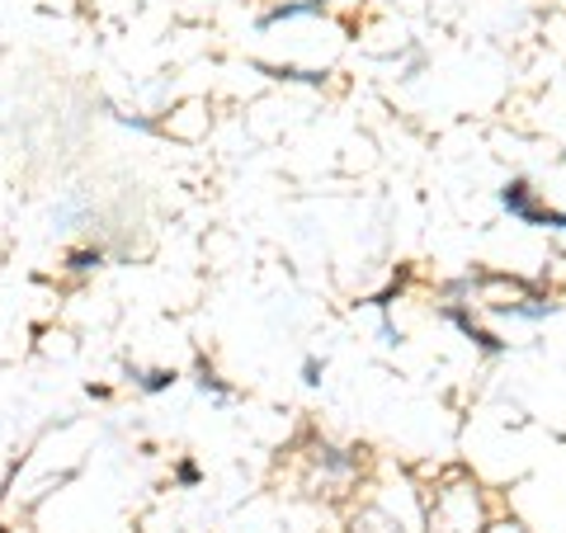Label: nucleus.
<instances>
[{
	"label": "nucleus",
	"instance_id": "nucleus-6",
	"mask_svg": "<svg viewBox=\"0 0 566 533\" xmlns=\"http://www.w3.org/2000/svg\"><path fill=\"white\" fill-rule=\"evenodd\" d=\"M180 482H185V487H193V482H199V468L185 463V468H180Z\"/></svg>",
	"mask_w": 566,
	"mask_h": 533
},
{
	"label": "nucleus",
	"instance_id": "nucleus-7",
	"mask_svg": "<svg viewBox=\"0 0 566 533\" xmlns=\"http://www.w3.org/2000/svg\"><path fill=\"white\" fill-rule=\"evenodd\" d=\"M491 533H524V529H520V524H495Z\"/></svg>",
	"mask_w": 566,
	"mask_h": 533
},
{
	"label": "nucleus",
	"instance_id": "nucleus-5",
	"mask_svg": "<svg viewBox=\"0 0 566 533\" xmlns=\"http://www.w3.org/2000/svg\"><path fill=\"white\" fill-rule=\"evenodd\" d=\"M91 264H99V251L91 255V251H76L71 255V270H91Z\"/></svg>",
	"mask_w": 566,
	"mask_h": 533
},
{
	"label": "nucleus",
	"instance_id": "nucleus-4",
	"mask_svg": "<svg viewBox=\"0 0 566 533\" xmlns=\"http://www.w3.org/2000/svg\"><path fill=\"white\" fill-rule=\"evenodd\" d=\"M137 383L147 387V393H166V387L175 383V373H166V368H156V373H137Z\"/></svg>",
	"mask_w": 566,
	"mask_h": 533
},
{
	"label": "nucleus",
	"instance_id": "nucleus-3",
	"mask_svg": "<svg viewBox=\"0 0 566 533\" xmlns=\"http://www.w3.org/2000/svg\"><path fill=\"white\" fill-rule=\"evenodd\" d=\"M349 533H401V524L387 520L382 510H359L354 514V524H349Z\"/></svg>",
	"mask_w": 566,
	"mask_h": 533
},
{
	"label": "nucleus",
	"instance_id": "nucleus-1",
	"mask_svg": "<svg viewBox=\"0 0 566 533\" xmlns=\"http://www.w3.org/2000/svg\"><path fill=\"white\" fill-rule=\"evenodd\" d=\"M430 533H482V501L472 487H449L439 491L430 505Z\"/></svg>",
	"mask_w": 566,
	"mask_h": 533
},
{
	"label": "nucleus",
	"instance_id": "nucleus-2",
	"mask_svg": "<svg viewBox=\"0 0 566 533\" xmlns=\"http://www.w3.org/2000/svg\"><path fill=\"white\" fill-rule=\"evenodd\" d=\"M501 199H505V208L515 212V218H524V222H538V227H566V212L538 208L534 199H528V185H524V180H515V185H510V189L501 194Z\"/></svg>",
	"mask_w": 566,
	"mask_h": 533
}]
</instances>
